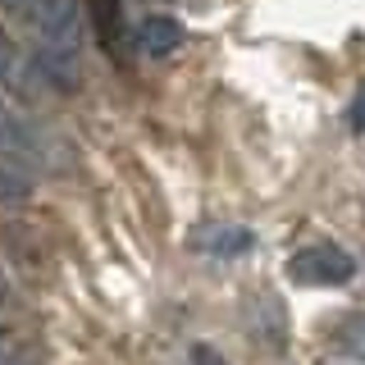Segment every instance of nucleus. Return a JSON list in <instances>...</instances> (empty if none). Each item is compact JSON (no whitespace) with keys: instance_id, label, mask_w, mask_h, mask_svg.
Wrapping results in <instances>:
<instances>
[{"instance_id":"obj_1","label":"nucleus","mask_w":365,"mask_h":365,"mask_svg":"<svg viewBox=\"0 0 365 365\" xmlns=\"http://www.w3.org/2000/svg\"><path fill=\"white\" fill-rule=\"evenodd\" d=\"M0 19L14 23L19 41L32 51L46 87H78L83 55V14L73 0H0Z\"/></svg>"},{"instance_id":"obj_2","label":"nucleus","mask_w":365,"mask_h":365,"mask_svg":"<svg viewBox=\"0 0 365 365\" xmlns=\"http://www.w3.org/2000/svg\"><path fill=\"white\" fill-rule=\"evenodd\" d=\"M288 279L306 283V288H334V283L356 279V260L338 242H311V247H302V251L288 256Z\"/></svg>"},{"instance_id":"obj_3","label":"nucleus","mask_w":365,"mask_h":365,"mask_svg":"<svg viewBox=\"0 0 365 365\" xmlns=\"http://www.w3.org/2000/svg\"><path fill=\"white\" fill-rule=\"evenodd\" d=\"M41 87L46 83H41L37 64H32V51L0 23V91H9L19 101H32Z\"/></svg>"},{"instance_id":"obj_4","label":"nucleus","mask_w":365,"mask_h":365,"mask_svg":"<svg viewBox=\"0 0 365 365\" xmlns=\"http://www.w3.org/2000/svg\"><path fill=\"white\" fill-rule=\"evenodd\" d=\"M0 165L19 169V174H28V169L37 165V137H32L28 123L9 110L5 91H0Z\"/></svg>"},{"instance_id":"obj_5","label":"nucleus","mask_w":365,"mask_h":365,"mask_svg":"<svg viewBox=\"0 0 365 365\" xmlns=\"http://www.w3.org/2000/svg\"><path fill=\"white\" fill-rule=\"evenodd\" d=\"M178 41H182V28H178L174 19H165V14H151V19H142L133 28V46L142 55H151V60H160V55H174Z\"/></svg>"},{"instance_id":"obj_6","label":"nucleus","mask_w":365,"mask_h":365,"mask_svg":"<svg viewBox=\"0 0 365 365\" xmlns=\"http://www.w3.org/2000/svg\"><path fill=\"white\" fill-rule=\"evenodd\" d=\"M192 242H197V251H210V256L228 260V256H242V251L251 247V233L247 228H233V224H205Z\"/></svg>"},{"instance_id":"obj_7","label":"nucleus","mask_w":365,"mask_h":365,"mask_svg":"<svg viewBox=\"0 0 365 365\" xmlns=\"http://www.w3.org/2000/svg\"><path fill=\"white\" fill-rule=\"evenodd\" d=\"M91 23H96V37L110 55L123 51V37H128V28H123V0H91Z\"/></svg>"},{"instance_id":"obj_8","label":"nucleus","mask_w":365,"mask_h":365,"mask_svg":"<svg viewBox=\"0 0 365 365\" xmlns=\"http://www.w3.org/2000/svg\"><path fill=\"white\" fill-rule=\"evenodd\" d=\"M338 342H342V347H351L356 356H365V315L338 319Z\"/></svg>"},{"instance_id":"obj_9","label":"nucleus","mask_w":365,"mask_h":365,"mask_svg":"<svg viewBox=\"0 0 365 365\" xmlns=\"http://www.w3.org/2000/svg\"><path fill=\"white\" fill-rule=\"evenodd\" d=\"M351 133H365V91L356 96V106H351Z\"/></svg>"}]
</instances>
